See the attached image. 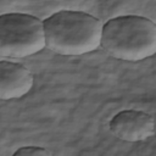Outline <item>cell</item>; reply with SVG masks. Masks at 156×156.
Instances as JSON below:
<instances>
[{
    "mask_svg": "<svg viewBox=\"0 0 156 156\" xmlns=\"http://www.w3.org/2000/svg\"><path fill=\"white\" fill-rule=\"evenodd\" d=\"M100 46L117 60H145L156 52V24L136 15L112 17L102 24Z\"/></svg>",
    "mask_w": 156,
    "mask_h": 156,
    "instance_id": "obj_2",
    "label": "cell"
},
{
    "mask_svg": "<svg viewBox=\"0 0 156 156\" xmlns=\"http://www.w3.org/2000/svg\"><path fill=\"white\" fill-rule=\"evenodd\" d=\"M101 28V21L88 12L60 10L43 21L45 46L63 56L88 54L100 46Z\"/></svg>",
    "mask_w": 156,
    "mask_h": 156,
    "instance_id": "obj_1",
    "label": "cell"
},
{
    "mask_svg": "<svg viewBox=\"0 0 156 156\" xmlns=\"http://www.w3.org/2000/svg\"><path fill=\"white\" fill-rule=\"evenodd\" d=\"M34 83L33 73L22 63L0 61V100L21 99Z\"/></svg>",
    "mask_w": 156,
    "mask_h": 156,
    "instance_id": "obj_5",
    "label": "cell"
},
{
    "mask_svg": "<svg viewBox=\"0 0 156 156\" xmlns=\"http://www.w3.org/2000/svg\"><path fill=\"white\" fill-rule=\"evenodd\" d=\"M111 133L128 143L144 141L155 133L154 117L139 110H123L117 112L108 123Z\"/></svg>",
    "mask_w": 156,
    "mask_h": 156,
    "instance_id": "obj_4",
    "label": "cell"
},
{
    "mask_svg": "<svg viewBox=\"0 0 156 156\" xmlns=\"http://www.w3.org/2000/svg\"><path fill=\"white\" fill-rule=\"evenodd\" d=\"M45 48L43 21L29 13L0 15V56L22 58Z\"/></svg>",
    "mask_w": 156,
    "mask_h": 156,
    "instance_id": "obj_3",
    "label": "cell"
},
{
    "mask_svg": "<svg viewBox=\"0 0 156 156\" xmlns=\"http://www.w3.org/2000/svg\"><path fill=\"white\" fill-rule=\"evenodd\" d=\"M15 156L17 155H43V156H49V155H52L51 151H49L48 149L45 147H41V146H22L20 149H17L15 152H13Z\"/></svg>",
    "mask_w": 156,
    "mask_h": 156,
    "instance_id": "obj_6",
    "label": "cell"
}]
</instances>
